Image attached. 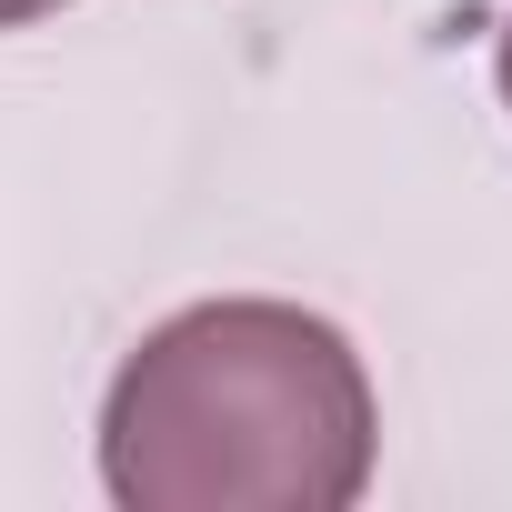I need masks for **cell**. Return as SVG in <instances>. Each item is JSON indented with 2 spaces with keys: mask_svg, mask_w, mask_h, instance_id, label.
<instances>
[{
  "mask_svg": "<svg viewBox=\"0 0 512 512\" xmlns=\"http://www.w3.org/2000/svg\"><path fill=\"white\" fill-rule=\"evenodd\" d=\"M372 452V372L302 302H191L101 402V482L131 512H342Z\"/></svg>",
  "mask_w": 512,
  "mask_h": 512,
  "instance_id": "6da1fadb",
  "label": "cell"
},
{
  "mask_svg": "<svg viewBox=\"0 0 512 512\" xmlns=\"http://www.w3.org/2000/svg\"><path fill=\"white\" fill-rule=\"evenodd\" d=\"M41 11H61V0H0V31H21V21H41Z\"/></svg>",
  "mask_w": 512,
  "mask_h": 512,
  "instance_id": "7a4b0ae2",
  "label": "cell"
},
{
  "mask_svg": "<svg viewBox=\"0 0 512 512\" xmlns=\"http://www.w3.org/2000/svg\"><path fill=\"white\" fill-rule=\"evenodd\" d=\"M492 71H502V101H512V21H502V61Z\"/></svg>",
  "mask_w": 512,
  "mask_h": 512,
  "instance_id": "3957f363",
  "label": "cell"
}]
</instances>
